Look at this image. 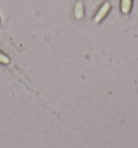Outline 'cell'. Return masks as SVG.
I'll list each match as a JSON object with an SVG mask.
<instances>
[{
  "label": "cell",
  "mask_w": 138,
  "mask_h": 148,
  "mask_svg": "<svg viewBox=\"0 0 138 148\" xmlns=\"http://www.w3.org/2000/svg\"><path fill=\"white\" fill-rule=\"evenodd\" d=\"M110 10H111V4H110V2H108V1L102 2V5L98 9V11L95 13V15H94V17H93L94 23L99 24L100 22L104 21L106 18V16L109 14Z\"/></svg>",
  "instance_id": "1"
},
{
  "label": "cell",
  "mask_w": 138,
  "mask_h": 148,
  "mask_svg": "<svg viewBox=\"0 0 138 148\" xmlns=\"http://www.w3.org/2000/svg\"><path fill=\"white\" fill-rule=\"evenodd\" d=\"M74 17L77 20H82L83 16H84V11H85V8H84V3L81 0H77L76 3H74Z\"/></svg>",
  "instance_id": "2"
},
{
  "label": "cell",
  "mask_w": 138,
  "mask_h": 148,
  "mask_svg": "<svg viewBox=\"0 0 138 148\" xmlns=\"http://www.w3.org/2000/svg\"><path fill=\"white\" fill-rule=\"evenodd\" d=\"M133 8V0H120V10L123 14H130Z\"/></svg>",
  "instance_id": "3"
},
{
  "label": "cell",
  "mask_w": 138,
  "mask_h": 148,
  "mask_svg": "<svg viewBox=\"0 0 138 148\" xmlns=\"http://www.w3.org/2000/svg\"><path fill=\"white\" fill-rule=\"evenodd\" d=\"M10 62H11V60H10V58H9L8 55L0 51V64L8 65V64H10Z\"/></svg>",
  "instance_id": "4"
},
{
  "label": "cell",
  "mask_w": 138,
  "mask_h": 148,
  "mask_svg": "<svg viewBox=\"0 0 138 148\" xmlns=\"http://www.w3.org/2000/svg\"><path fill=\"white\" fill-rule=\"evenodd\" d=\"M0 24H1V15H0Z\"/></svg>",
  "instance_id": "5"
}]
</instances>
